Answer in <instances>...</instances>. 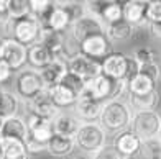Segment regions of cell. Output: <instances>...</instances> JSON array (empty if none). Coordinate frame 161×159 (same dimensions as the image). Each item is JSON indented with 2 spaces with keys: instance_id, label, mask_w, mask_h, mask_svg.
Masks as SVG:
<instances>
[{
  "instance_id": "8d00e7d4",
  "label": "cell",
  "mask_w": 161,
  "mask_h": 159,
  "mask_svg": "<svg viewBox=\"0 0 161 159\" xmlns=\"http://www.w3.org/2000/svg\"><path fill=\"white\" fill-rule=\"evenodd\" d=\"M138 72H140V66H138V62L133 59L131 56H128V67H127V82L130 79H133Z\"/></svg>"
},
{
  "instance_id": "9c48e42d",
  "label": "cell",
  "mask_w": 161,
  "mask_h": 159,
  "mask_svg": "<svg viewBox=\"0 0 161 159\" xmlns=\"http://www.w3.org/2000/svg\"><path fill=\"white\" fill-rule=\"evenodd\" d=\"M104 103L89 95H79L77 102L72 108V113L79 118L80 123H99Z\"/></svg>"
},
{
  "instance_id": "5b68a950",
  "label": "cell",
  "mask_w": 161,
  "mask_h": 159,
  "mask_svg": "<svg viewBox=\"0 0 161 159\" xmlns=\"http://www.w3.org/2000/svg\"><path fill=\"white\" fill-rule=\"evenodd\" d=\"M130 130L142 141L155 138V136L159 135V130H161L159 113L156 110H153V112H133Z\"/></svg>"
},
{
  "instance_id": "ee69618b",
  "label": "cell",
  "mask_w": 161,
  "mask_h": 159,
  "mask_svg": "<svg viewBox=\"0 0 161 159\" xmlns=\"http://www.w3.org/2000/svg\"><path fill=\"white\" fill-rule=\"evenodd\" d=\"M158 136H159V138H161V130H159V135H158Z\"/></svg>"
},
{
  "instance_id": "f546056e",
  "label": "cell",
  "mask_w": 161,
  "mask_h": 159,
  "mask_svg": "<svg viewBox=\"0 0 161 159\" xmlns=\"http://www.w3.org/2000/svg\"><path fill=\"white\" fill-rule=\"evenodd\" d=\"M63 85H66L68 89H71L72 92H76L77 95H80V93L84 92V89H86V81H82L80 77H77L76 74H72V72H68L66 74V77L63 79V82H61Z\"/></svg>"
},
{
  "instance_id": "44dd1931",
  "label": "cell",
  "mask_w": 161,
  "mask_h": 159,
  "mask_svg": "<svg viewBox=\"0 0 161 159\" xmlns=\"http://www.w3.org/2000/svg\"><path fill=\"white\" fill-rule=\"evenodd\" d=\"M74 149H76L74 138H68V136L61 135H53V138L46 144V153L54 157H68L74 153Z\"/></svg>"
},
{
  "instance_id": "83f0119b",
  "label": "cell",
  "mask_w": 161,
  "mask_h": 159,
  "mask_svg": "<svg viewBox=\"0 0 161 159\" xmlns=\"http://www.w3.org/2000/svg\"><path fill=\"white\" fill-rule=\"evenodd\" d=\"M145 159H161V138L155 136V138L145 140L142 143V153Z\"/></svg>"
},
{
  "instance_id": "30bf717a",
  "label": "cell",
  "mask_w": 161,
  "mask_h": 159,
  "mask_svg": "<svg viewBox=\"0 0 161 159\" xmlns=\"http://www.w3.org/2000/svg\"><path fill=\"white\" fill-rule=\"evenodd\" d=\"M102 74L114 79V81H127V67H128V54L120 51H112L107 57L100 61Z\"/></svg>"
},
{
  "instance_id": "484cf974",
  "label": "cell",
  "mask_w": 161,
  "mask_h": 159,
  "mask_svg": "<svg viewBox=\"0 0 161 159\" xmlns=\"http://www.w3.org/2000/svg\"><path fill=\"white\" fill-rule=\"evenodd\" d=\"M3 141V159H21L28 156L25 141L2 140Z\"/></svg>"
},
{
  "instance_id": "d4e9b609",
  "label": "cell",
  "mask_w": 161,
  "mask_h": 159,
  "mask_svg": "<svg viewBox=\"0 0 161 159\" xmlns=\"http://www.w3.org/2000/svg\"><path fill=\"white\" fill-rule=\"evenodd\" d=\"M21 107V100L18 95L12 90H5L2 89V97H0V117L3 120L12 118V117H18Z\"/></svg>"
},
{
  "instance_id": "8fae6325",
  "label": "cell",
  "mask_w": 161,
  "mask_h": 159,
  "mask_svg": "<svg viewBox=\"0 0 161 159\" xmlns=\"http://www.w3.org/2000/svg\"><path fill=\"white\" fill-rule=\"evenodd\" d=\"M68 66H69V72L76 74L77 77H80L86 82H91L97 76L102 74L100 61L91 59V57H86L82 54H77L71 61H68Z\"/></svg>"
},
{
  "instance_id": "7a4b0ae2",
  "label": "cell",
  "mask_w": 161,
  "mask_h": 159,
  "mask_svg": "<svg viewBox=\"0 0 161 159\" xmlns=\"http://www.w3.org/2000/svg\"><path fill=\"white\" fill-rule=\"evenodd\" d=\"M3 30L7 31V38L18 41L25 48H30L41 40V25L35 17H25L21 20H10Z\"/></svg>"
},
{
  "instance_id": "bcb514c9",
  "label": "cell",
  "mask_w": 161,
  "mask_h": 159,
  "mask_svg": "<svg viewBox=\"0 0 161 159\" xmlns=\"http://www.w3.org/2000/svg\"><path fill=\"white\" fill-rule=\"evenodd\" d=\"M159 117H161V113H159Z\"/></svg>"
},
{
  "instance_id": "d6a6232c",
  "label": "cell",
  "mask_w": 161,
  "mask_h": 159,
  "mask_svg": "<svg viewBox=\"0 0 161 159\" xmlns=\"http://www.w3.org/2000/svg\"><path fill=\"white\" fill-rule=\"evenodd\" d=\"M140 72L145 76L151 77L153 81H159L161 77V67H159V62H155V64H148V66H142L140 67Z\"/></svg>"
},
{
  "instance_id": "4316f807",
  "label": "cell",
  "mask_w": 161,
  "mask_h": 159,
  "mask_svg": "<svg viewBox=\"0 0 161 159\" xmlns=\"http://www.w3.org/2000/svg\"><path fill=\"white\" fill-rule=\"evenodd\" d=\"M30 0H8V17L10 20H21L30 17Z\"/></svg>"
},
{
  "instance_id": "f6af8a7d",
  "label": "cell",
  "mask_w": 161,
  "mask_h": 159,
  "mask_svg": "<svg viewBox=\"0 0 161 159\" xmlns=\"http://www.w3.org/2000/svg\"><path fill=\"white\" fill-rule=\"evenodd\" d=\"M0 97H2V89H0Z\"/></svg>"
},
{
  "instance_id": "60d3db41",
  "label": "cell",
  "mask_w": 161,
  "mask_h": 159,
  "mask_svg": "<svg viewBox=\"0 0 161 159\" xmlns=\"http://www.w3.org/2000/svg\"><path fill=\"white\" fill-rule=\"evenodd\" d=\"M3 41H5V36H0V49H2V45H3Z\"/></svg>"
},
{
  "instance_id": "cb8c5ba5",
  "label": "cell",
  "mask_w": 161,
  "mask_h": 159,
  "mask_svg": "<svg viewBox=\"0 0 161 159\" xmlns=\"http://www.w3.org/2000/svg\"><path fill=\"white\" fill-rule=\"evenodd\" d=\"M127 103L130 105L131 112H153L159 103V93L155 90L146 95H128Z\"/></svg>"
},
{
  "instance_id": "277c9868",
  "label": "cell",
  "mask_w": 161,
  "mask_h": 159,
  "mask_svg": "<svg viewBox=\"0 0 161 159\" xmlns=\"http://www.w3.org/2000/svg\"><path fill=\"white\" fill-rule=\"evenodd\" d=\"M108 135L99 123H82L76 135V148L87 156H94L107 144Z\"/></svg>"
},
{
  "instance_id": "ac0fdd59",
  "label": "cell",
  "mask_w": 161,
  "mask_h": 159,
  "mask_svg": "<svg viewBox=\"0 0 161 159\" xmlns=\"http://www.w3.org/2000/svg\"><path fill=\"white\" fill-rule=\"evenodd\" d=\"M2 140H18V141H26L28 138V126L23 117H12L3 120V126L0 131Z\"/></svg>"
},
{
  "instance_id": "74e56055",
  "label": "cell",
  "mask_w": 161,
  "mask_h": 159,
  "mask_svg": "<svg viewBox=\"0 0 161 159\" xmlns=\"http://www.w3.org/2000/svg\"><path fill=\"white\" fill-rule=\"evenodd\" d=\"M148 28H150V33H151L153 38L161 40V21H159V23H151V25H148Z\"/></svg>"
},
{
  "instance_id": "ffe728a7",
  "label": "cell",
  "mask_w": 161,
  "mask_h": 159,
  "mask_svg": "<svg viewBox=\"0 0 161 159\" xmlns=\"http://www.w3.org/2000/svg\"><path fill=\"white\" fill-rule=\"evenodd\" d=\"M123 20H127L135 28L145 25L146 23V2H143V0L123 2Z\"/></svg>"
},
{
  "instance_id": "4dcf8cb0",
  "label": "cell",
  "mask_w": 161,
  "mask_h": 159,
  "mask_svg": "<svg viewBox=\"0 0 161 159\" xmlns=\"http://www.w3.org/2000/svg\"><path fill=\"white\" fill-rule=\"evenodd\" d=\"M161 21V0L146 2V25Z\"/></svg>"
},
{
  "instance_id": "d590c367",
  "label": "cell",
  "mask_w": 161,
  "mask_h": 159,
  "mask_svg": "<svg viewBox=\"0 0 161 159\" xmlns=\"http://www.w3.org/2000/svg\"><path fill=\"white\" fill-rule=\"evenodd\" d=\"M12 76H13V71L3 61H0V85H5L12 79Z\"/></svg>"
},
{
  "instance_id": "6da1fadb",
  "label": "cell",
  "mask_w": 161,
  "mask_h": 159,
  "mask_svg": "<svg viewBox=\"0 0 161 159\" xmlns=\"http://www.w3.org/2000/svg\"><path fill=\"white\" fill-rule=\"evenodd\" d=\"M131 117H133V112H131V108L127 102L108 100L102 107L99 125L102 126V130L107 135L115 136V135H119L130 128Z\"/></svg>"
},
{
  "instance_id": "7402d4cb",
  "label": "cell",
  "mask_w": 161,
  "mask_h": 159,
  "mask_svg": "<svg viewBox=\"0 0 161 159\" xmlns=\"http://www.w3.org/2000/svg\"><path fill=\"white\" fill-rule=\"evenodd\" d=\"M133 33H135V26L130 25L128 21L123 20V18L115 21V23H112V25L105 26V34H107V38L112 41V45L114 43L128 41L131 36H133Z\"/></svg>"
},
{
  "instance_id": "4fadbf2b",
  "label": "cell",
  "mask_w": 161,
  "mask_h": 159,
  "mask_svg": "<svg viewBox=\"0 0 161 159\" xmlns=\"http://www.w3.org/2000/svg\"><path fill=\"white\" fill-rule=\"evenodd\" d=\"M23 118H25L26 126H28V138L36 141V143L48 144V141L53 138V135H54L53 123H51L49 120L35 117L31 113H26Z\"/></svg>"
},
{
  "instance_id": "f1b7e54d",
  "label": "cell",
  "mask_w": 161,
  "mask_h": 159,
  "mask_svg": "<svg viewBox=\"0 0 161 159\" xmlns=\"http://www.w3.org/2000/svg\"><path fill=\"white\" fill-rule=\"evenodd\" d=\"M131 57L138 62V66H140V67L158 62V54L153 51L151 48H138L136 51L131 54Z\"/></svg>"
},
{
  "instance_id": "b9f144b4",
  "label": "cell",
  "mask_w": 161,
  "mask_h": 159,
  "mask_svg": "<svg viewBox=\"0 0 161 159\" xmlns=\"http://www.w3.org/2000/svg\"><path fill=\"white\" fill-rule=\"evenodd\" d=\"M2 126H3V118L0 117V131H2Z\"/></svg>"
},
{
  "instance_id": "8992f818",
  "label": "cell",
  "mask_w": 161,
  "mask_h": 159,
  "mask_svg": "<svg viewBox=\"0 0 161 159\" xmlns=\"http://www.w3.org/2000/svg\"><path fill=\"white\" fill-rule=\"evenodd\" d=\"M0 61H3L13 72H20L26 66L28 48L20 45L18 41L5 36V41L2 45V49H0Z\"/></svg>"
},
{
  "instance_id": "9a60e30c",
  "label": "cell",
  "mask_w": 161,
  "mask_h": 159,
  "mask_svg": "<svg viewBox=\"0 0 161 159\" xmlns=\"http://www.w3.org/2000/svg\"><path fill=\"white\" fill-rule=\"evenodd\" d=\"M53 123V131L54 135H61V136H68V138H76V135L80 128V121L76 117L72 110L68 112H59L54 117V120L51 121Z\"/></svg>"
},
{
  "instance_id": "52a82bcc",
  "label": "cell",
  "mask_w": 161,
  "mask_h": 159,
  "mask_svg": "<svg viewBox=\"0 0 161 159\" xmlns=\"http://www.w3.org/2000/svg\"><path fill=\"white\" fill-rule=\"evenodd\" d=\"M69 33L77 43H80V41H84L87 38H91V36L104 34L105 33V25L102 23L97 17L89 15V13H84L79 20H76L74 23H72Z\"/></svg>"
},
{
  "instance_id": "603a6c76",
  "label": "cell",
  "mask_w": 161,
  "mask_h": 159,
  "mask_svg": "<svg viewBox=\"0 0 161 159\" xmlns=\"http://www.w3.org/2000/svg\"><path fill=\"white\" fill-rule=\"evenodd\" d=\"M127 85H128V95H146V93L158 90V82L153 81L151 77L142 74V72H138L133 79H130Z\"/></svg>"
},
{
  "instance_id": "7bdbcfd3",
  "label": "cell",
  "mask_w": 161,
  "mask_h": 159,
  "mask_svg": "<svg viewBox=\"0 0 161 159\" xmlns=\"http://www.w3.org/2000/svg\"><path fill=\"white\" fill-rule=\"evenodd\" d=\"M21 159H30V156H26V157H21Z\"/></svg>"
},
{
  "instance_id": "ba28073f",
  "label": "cell",
  "mask_w": 161,
  "mask_h": 159,
  "mask_svg": "<svg viewBox=\"0 0 161 159\" xmlns=\"http://www.w3.org/2000/svg\"><path fill=\"white\" fill-rule=\"evenodd\" d=\"M112 46H114L112 41L107 38L105 33L96 34L79 43V54L91 57V59H96V61H102L104 57H107L114 51Z\"/></svg>"
},
{
  "instance_id": "e0dca14e",
  "label": "cell",
  "mask_w": 161,
  "mask_h": 159,
  "mask_svg": "<svg viewBox=\"0 0 161 159\" xmlns=\"http://www.w3.org/2000/svg\"><path fill=\"white\" fill-rule=\"evenodd\" d=\"M68 72H69L68 61L66 59H54L49 66H46L43 69L40 74H41L43 82H45V87L51 89V87H54V85L61 84Z\"/></svg>"
},
{
  "instance_id": "ab89813d",
  "label": "cell",
  "mask_w": 161,
  "mask_h": 159,
  "mask_svg": "<svg viewBox=\"0 0 161 159\" xmlns=\"http://www.w3.org/2000/svg\"><path fill=\"white\" fill-rule=\"evenodd\" d=\"M72 159H92L89 156H76V157H72Z\"/></svg>"
},
{
  "instance_id": "7c38bea8",
  "label": "cell",
  "mask_w": 161,
  "mask_h": 159,
  "mask_svg": "<svg viewBox=\"0 0 161 159\" xmlns=\"http://www.w3.org/2000/svg\"><path fill=\"white\" fill-rule=\"evenodd\" d=\"M142 143L143 141L128 128V130H125V131H122V133L114 136L112 146L119 151L123 159H131L135 156H140V153H142Z\"/></svg>"
},
{
  "instance_id": "d6986e66",
  "label": "cell",
  "mask_w": 161,
  "mask_h": 159,
  "mask_svg": "<svg viewBox=\"0 0 161 159\" xmlns=\"http://www.w3.org/2000/svg\"><path fill=\"white\" fill-rule=\"evenodd\" d=\"M53 61H54V56L51 54L49 49L45 45H41V43H36V45L28 48V61H26V64H28L30 69H35V71L41 72Z\"/></svg>"
},
{
  "instance_id": "e575fe53",
  "label": "cell",
  "mask_w": 161,
  "mask_h": 159,
  "mask_svg": "<svg viewBox=\"0 0 161 159\" xmlns=\"http://www.w3.org/2000/svg\"><path fill=\"white\" fill-rule=\"evenodd\" d=\"M10 21L8 17V0H0V26L5 28V25Z\"/></svg>"
},
{
  "instance_id": "5bb4252c",
  "label": "cell",
  "mask_w": 161,
  "mask_h": 159,
  "mask_svg": "<svg viewBox=\"0 0 161 159\" xmlns=\"http://www.w3.org/2000/svg\"><path fill=\"white\" fill-rule=\"evenodd\" d=\"M25 105H26V113H31L35 117L45 118V120H49V121H53L54 117L59 113V110L54 107L53 100L49 98L46 90L43 93H40L36 98H33L31 102H26Z\"/></svg>"
},
{
  "instance_id": "2e32d148",
  "label": "cell",
  "mask_w": 161,
  "mask_h": 159,
  "mask_svg": "<svg viewBox=\"0 0 161 159\" xmlns=\"http://www.w3.org/2000/svg\"><path fill=\"white\" fill-rule=\"evenodd\" d=\"M46 92H48L49 98L53 100L54 107L59 112L72 110L74 105H76V102H77V98H79V95L76 92H72L71 89H68L63 84H58V85H54V87H51V89H46Z\"/></svg>"
},
{
  "instance_id": "1f68e13d",
  "label": "cell",
  "mask_w": 161,
  "mask_h": 159,
  "mask_svg": "<svg viewBox=\"0 0 161 159\" xmlns=\"http://www.w3.org/2000/svg\"><path fill=\"white\" fill-rule=\"evenodd\" d=\"M92 159H123V157L120 156L119 151L112 146V143H107L99 153H96L92 156Z\"/></svg>"
},
{
  "instance_id": "836d02e7",
  "label": "cell",
  "mask_w": 161,
  "mask_h": 159,
  "mask_svg": "<svg viewBox=\"0 0 161 159\" xmlns=\"http://www.w3.org/2000/svg\"><path fill=\"white\" fill-rule=\"evenodd\" d=\"M25 146H26V151H28V156L40 154V153H45V151H46V144L36 143V141H33V140H30V138H26Z\"/></svg>"
},
{
  "instance_id": "3957f363",
  "label": "cell",
  "mask_w": 161,
  "mask_h": 159,
  "mask_svg": "<svg viewBox=\"0 0 161 159\" xmlns=\"http://www.w3.org/2000/svg\"><path fill=\"white\" fill-rule=\"evenodd\" d=\"M46 90L45 82L41 79V74L35 69L25 67L20 72H17L15 82H13V92L18 95L21 102H31L33 98H36Z\"/></svg>"
},
{
  "instance_id": "f35d334b",
  "label": "cell",
  "mask_w": 161,
  "mask_h": 159,
  "mask_svg": "<svg viewBox=\"0 0 161 159\" xmlns=\"http://www.w3.org/2000/svg\"><path fill=\"white\" fill-rule=\"evenodd\" d=\"M0 159H3V141L0 138Z\"/></svg>"
}]
</instances>
